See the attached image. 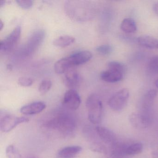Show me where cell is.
Segmentation results:
<instances>
[{"instance_id": "17", "label": "cell", "mask_w": 158, "mask_h": 158, "mask_svg": "<svg viewBox=\"0 0 158 158\" xmlns=\"http://www.w3.org/2000/svg\"><path fill=\"white\" fill-rule=\"evenodd\" d=\"M73 67L70 63L68 57H64L57 61L54 64L55 73L59 74L64 73L69 68Z\"/></svg>"}, {"instance_id": "28", "label": "cell", "mask_w": 158, "mask_h": 158, "mask_svg": "<svg viewBox=\"0 0 158 158\" xmlns=\"http://www.w3.org/2000/svg\"><path fill=\"white\" fill-rule=\"evenodd\" d=\"M18 84L23 87H29L33 85L34 81L32 78L27 77H20L18 79Z\"/></svg>"}, {"instance_id": "33", "label": "cell", "mask_w": 158, "mask_h": 158, "mask_svg": "<svg viewBox=\"0 0 158 158\" xmlns=\"http://www.w3.org/2000/svg\"><path fill=\"white\" fill-rule=\"evenodd\" d=\"M5 2H6L5 1H1L0 2V7H2L3 5H4L5 4Z\"/></svg>"}, {"instance_id": "31", "label": "cell", "mask_w": 158, "mask_h": 158, "mask_svg": "<svg viewBox=\"0 0 158 158\" xmlns=\"http://www.w3.org/2000/svg\"><path fill=\"white\" fill-rule=\"evenodd\" d=\"M152 158H158V152L157 151H153L152 152Z\"/></svg>"}, {"instance_id": "10", "label": "cell", "mask_w": 158, "mask_h": 158, "mask_svg": "<svg viewBox=\"0 0 158 158\" xmlns=\"http://www.w3.org/2000/svg\"><path fill=\"white\" fill-rule=\"evenodd\" d=\"M132 126L136 128H146L150 124L149 119L146 114L140 113H132L129 116Z\"/></svg>"}, {"instance_id": "8", "label": "cell", "mask_w": 158, "mask_h": 158, "mask_svg": "<svg viewBox=\"0 0 158 158\" xmlns=\"http://www.w3.org/2000/svg\"><path fill=\"white\" fill-rule=\"evenodd\" d=\"M81 102L80 96L75 89H68L64 94L63 103L66 109L75 110L79 108Z\"/></svg>"}, {"instance_id": "13", "label": "cell", "mask_w": 158, "mask_h": 158, "mask_svg": "<svg viewBox=\"0 0 158 158\" xmlns=\"http://www.w3.org/2000/svg\"><path fill=\"white\" fill-rule=\"evenodd\" d=\"M101 140L106 144L114 143L116 140V136L114 133L110 129L103 127L97 126L95 128Z\"/></svg>"}, {"instance_id": "32", "label": "cell", "mask_w": 158, "mask_h": 158, "mask_svg": "<svg viewBox=\"0 0 158 158\" xmlns=\"http://www.w3.org/2000/svg\"><path fill=\"white\" fill-rule=\"evenodd\" d=\"M3 26H4V24H3L2 21L1 20H0V29H1V30H2Z\"/></svg>"}, {"instance_id": "29", "label": "cell", "mask_w": 158, "mask_h": 158, "mask_svg": "<svg viewBox=\"0 0 158 158\" xmlns=\"http://www.w3.org/2000/svg\"><path fill=\"white\" fill-rule=\"evenodd\" d=\"M17 4L23 9H29L33 5V1L31 0H17Z\"/></svg>"}, {"instance_id": "3", "label": "cell", "mask_w": 158, "mask_h": 158, "mask_svg": "<svg viewBox=\"0 0 158 158\" xmlns=\"http://www.w3.org/2000/svg\"><path fill=\"white\" fill-rule=\"evenodd\" d=\"M86 107L89 122L94 124L100 123L103 117V107L99 98L95 94L89 95L87 99Z\"/></svg>"}, {"instance_id": "18", "label": "cell", "mask_w": 158, "mask_h": 158, "mask_svg": "<svg viewBox=\"0 0 158 158\" xmlns=\"http://www.w3.org/2000/svg\"><path fill=\"white\" fill-rule=\"evenodd\" d=\"M75 41L73 37L69 35H64L59 37L53 40V44L59 48H65L70 46Z\"/></svg>"}, {"instance_id": "34", "label": "cell", "mask_w": 158, "mask_h": 158, "mask_svg": "<svg viewBox=\"0 0 158 158\" xmlns=\"http://www.w3.org/2000/svg\"><path fill=\"white\" fill-rule=\"evenodd\" d=\"M154 84H155V85H156V86L157 87V88H158V79H157V80L155 81Z\"/></svg>"}, {"instance_id": "11", "label": "cell", "mask_w": 158, "mask_h": 158, "mask_svg": "<svg viewBox=\"0 0 158 158\" xmlns=\"http://www.w3.org/2000/svg\"><path fill=\"white\" fill-rule=\"evenodd\" d=\"M64 83L69 89H75L80 83V77L74 67L69 68L64 73Z\"/></svg>"}, {"instance_id": "6", "label": "cell", "mask_w": 158, "mask_h": 158, "mask_svg": "<svg viewBox=\"0 0 158 158\" xmlns=\"http://www.w3.org/2000/svg\"><path fill=\"white\" fill-rule=\"evenodd\" d=\"M29 121L28 118L17 117L10 114H6L0 120V129L3 132H9L18 125Z\"/></svg>"}, {"instance_id": "15", "label": "cell", "mask_w": 158, "mask_h": 158, "mask_svg": "<svg viewBox=\"0 0 158 158\" xmlns=\"http://www.w3.org/2000/svg\"><path fill=\"white\" fill-rule=\"evenodd\" d=\"M82 149V148L78 146L65 147L59 151L57 154V158H74L81 152Z\"/></svg>"}, {"instance_id": "20", "label": "cell", "mask_w": 158, "mask_h": 158, "mask_svg": "<svg viewBox=\"0 0 158 158\" xmlns=\"http://www.w3.org/2000/svg\"><path fill=\"white\" fill-rule=\"evenodd\" d=\"M122 31L126 33H133L137 30L135 22L131 18H126L122 21L121 24Z\"/></svg>"}, {"instance_id": "2", "label": "cell", "mask_w": 158, "mask_h": 158, "mask_svg": "<svg viewBox=\"0 0 158 158\" xmlns=\"http://www.w3.org/2000/svg\"><path fill=\"white\" fill-rule=\"evenodd\" d=\"M66 14L77 21H85L91 17L90 5L87 1H67L64 5Z\"/></svg>"}, {"instance_id": "30", "label": "cell", "mask_w": 158, "mask_h": 158, "mask_svg": "<svg viewBox=\"0 0 158 158\" xmlns=\"http://www.w3.org/2000/svg\"><path fill=\"white\" fill-rule=\"evenodd\" d=\"M153 10L155 13L158 16V2L153 5Z\"/></svg>"}, {"instance_id": "5", "label": "cell", "mask_w": 158, "mask_h": 158, "mask_svg": "<svg viewBox=\"0 0 158 158\" xmlns=\"http://www.w3.org/2000/svg\"><path fill=\"white\" fill-rule=\"evenodd\" d=\"M129 97V90L127 88L122 89L109 99L108 105L114 111H121L127 105Z\"/></svg>"}, {"instance_id": "21", "label": "cell", "mask_w": 158, "mask_h": 158, "mask_svg": "<svg viewBox=\"0 0 158 158\" xmlns=\"http://www.w3.org/2000/svg\"><path fill=\"white\" fill-rule=\"evenodd\" d=\"M143 150V145L141 143L131 144L125 148V153L127 155H135L139 154Z\"/></svg>"}, {"instance_id": "14", "label": "cell", "mask_w": 158, "mask_h": 158, "mask_svg": "<svg viewBox=\"0 0 158 158\" xmlns=\"http://www.w3.org/2000/svg\"><path fill=\"white\" fill-rule=\"evenodd\" d=\"M123 73L119 71L108 69L101 73L100 77L105 82L113 83L121 81L123 77Z\"/></svg>"}, {"instance_id": "25", "label": "cell", "mask_w": 158, "mask_h": 158, "mask_svg": "<svg viewBox=\"0 0 158 158\" xmlns=\"http://www.w3.org/2000/svg\"><path fill=\"white\" fill-rule=\"evenodd\" d=\"M91 149L93 151L99 153L107 154L108 153L107 148L102 143L100 142H93L91 146Z\"/></svg>"}, {"instance_id": "27", "label": "cell", "mask_w": 158, "mask_h": 158, "mask_svg": "<svg viewBox=\"0 0 158 158\" xmlns=\"http://www.w3.org/2000/svg\"><path fill=\"white\" fill-rule=\"evenodd\" d=\"M148 67L150 71L158 73V55L152 57L149 61Z\"/></svg>"}, {"instance_id": "26", "label": "cell", "mask_w": 158, "mask_h": 158, "mask_svg": "<svg viewBox=\"0 0 158 158\" xmlns=\"http://www.w3.org/2000/svg\"><path fill=\"white\" fill-rule=\"evenodd\" d=\"M96 50L101 55H108L112 52L113 48L110 45H103L97 47Z\"/></svg>"}, {"instance_id": "9", "label": "cell", "mask_w": 158, "mask_h": 158, "mask_svg": "<svg viewBox=\"0 0 158 158\" xmlns=\"http://www.w3.org/2000/svg\"><path fill=\"white\" fill-rule=\"evenodd\" d=\"M71 65L73 67L84 64L90 60L92 54L88 51H80L74 52L68 56Z\"/></svg>"}, {"instance_id": "24", "label": "cell", "mask_w": 158, "mask_h": 158, "mask_svg": "<svg viewBox=\"0 0 158 158\" xmlns=\"http://www.w3.org/2000/svg\"><path fill=\"white\" fill-rule=\"evenodd\" d=\"M51 87V81L49 79H44L40 84L39 91L41 94H46L50 89Z\"/></svg>"}, {"instance_id": "4", "label": "cell", "mask_w": 158, "mask_h": 158, "mask_svg": "<svg viewBox=\"0 0 158 158\" xmlns=\"http://www.w3.org/2000/svg\"><path fill=\"white\" fill-rule=\"evenodd\" d=\"M45 37V31L42 29H39L33 32L25 45L21 49V54L24 56H29L33 54L42 44Z\"/></svg>"}, {"instance_id": "12", "label": "cell", "mask_w": 158, "mask_h": 158, "mask_svg": "<svg viewBox=\"0 0 158 158\" xmlns=\"http://www.w3.org/2000/svg\"><path fill=\"white\" fill-rule=\"evenodd\" d=\"M46 108V104L44 102H36L23 106L20 110V111L25 115H33L41 112Z\"/></svg>"}, {"instance_id": "16", "label": "cell", "mask_w": 158, "mask_h": 158, "mask_svg": "<svg viewBox=\"0 0 158 158\" xmlns=\"http://www.w3.org/2000/svg\"><path fill=\"white\" fill-rule=\"evenodd\" d=\"M138 44L144 48L151 49H158V39L148 35H142L137 38Z\"/></svg>"}, {"instance_id": "22", "label": "cell", "mask_w": 158, "mask_h": 158, "mask_svg": "<svg viewBox=\"0 0 158 158\" xmlns=\"http://www.w3.org/2000/svg\"><path fill=\"white\" fill-rule=\"evenodd\" d=\"M6 155L7 158H21L20 152L13 145H9L6 148Z\"/></svg>"}, {"instance_id": "23", "label": "cell", "mask_w": 158, "mask_h": 158, "mask_svg": "<svg viewBox=\"0 0 158 158\" xmlns=\"http://www.w3.org/2000/svg\"><path fill=\"white\" fill-rule=\"evenodd\" d=\"M108 67L109 69L119 71L123 74L126 70V68L124 64H123L122 63L115 61L110 62L108 63Z\"/></svg>"}, {"instance_id": "19", "label": "cell", "mask_w": 158, "mask_h": 158, "mask_svg": "<svg viewBox=\"0 0 158 158\" xmlns=\"http://www.w3.org/2000/svg\"><path fill=\"white\" fill-rule=\"evenodd\" d=\"M157 95V91L155 89L149 90L146 93L142 101V108L144 110H148L151 107Z\"/></svg>"}, {"instance_id": "7", "label": "cell", "mask_w": 158, "mask_h": 158, "mask_svg": "<svg viewBox=\"0 0 158 158\" xmlns=\"http://www.w3.org/2000/svg\"><path fill=\"white\" fill-rule=\"evenodd\" d=\"M21 35V27L17 26L12 32L0 43V51L7 52L10 51L16 45L20 39Z\"/></svg>"}, {"instance_id": "35", "label": "cell", "mask_w": 158, "mask_h": 158, "mask_svg": "<svg viewBox=\"0 0 158 158\" xmlns=\"http://www.w3.org/2000/svg\"></svg>"}, {"instance_id": "1", "label": "cell", "mask_w": 158, "mask_h": 158, "mask_svg": "<svg viewBox=\"0 0 158 158\" xmlns=\"http://www.w3.org/2000/svg\"><path fill=\"white\" fill-rule=\"evenodd\" d=\"M45 126L57 130L64 135H69L75 130L76 122L71 114L61 111L46 121Z\"/></svg>"}]
</instances>
